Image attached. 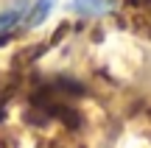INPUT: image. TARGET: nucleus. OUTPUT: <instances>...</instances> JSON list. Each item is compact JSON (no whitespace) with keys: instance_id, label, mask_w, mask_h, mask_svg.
Masks as SVG:
<instances>
[{"instance_id":"f257e3e1","label":"nucleus","mask_w":151,"mask_h":148,"mask_svg":"<svg viewBox=\"0 0 151 148\" xmlns=\"http://www.w3.org/2000/svg\"><path fill=\"white\" fill-rule=\"evenodd\" d=\"M53 6H56V0H37V3L28 9V17H25V25L28 28H37V25H42L45 20H48V14L53 11Z\"/></svg>"},{"instance_id":"f03ea898","label":"nucleus","mask_w":151,"mask_h":148,"mask_svg":"<svg viewBox=\"0 0 151 148\" xmlns=\"http://www.w3.org/2000/svg\"><path fill=\"white\" fill-rule=\"evenodd\" d=\"M22 14H25V0H20L14 9L3 11V14H0V34H11V31H14V25L20 22Z\"/></svg>"},{"instance_id":"7ed1b4c3","label":"nucleus","mask_w":151,"mask_h":148,"mask_svg":"<svg viewBox=\"0 0 151 148\" xmlns=\"http://www.w3.org/2000/svg\"><path fill=\"white\" fill-rule=\"evenodd\" d=\"M81 14H106L112 9V0H73Z\"/></svg>"}]
</instances>
